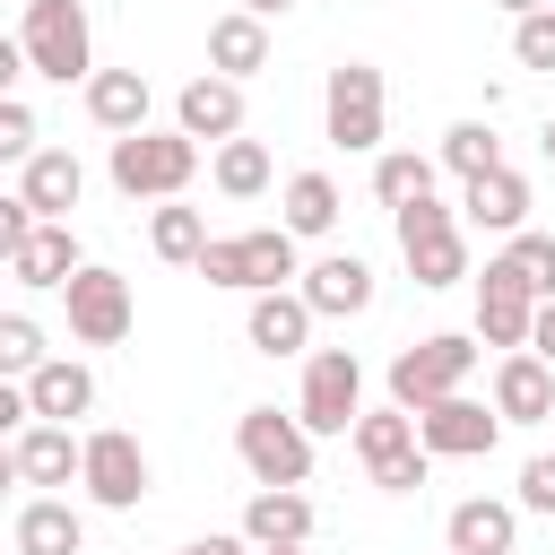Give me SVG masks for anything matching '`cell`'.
I'll list each match as a JSON object with an SVG mask.
<instances>
[{
	"instance_id": "1",
	"label": "cell",
	"mask_w": 555,
	"mask_h": 555,
	"mask_svg": "<svg viewBox=\"0 0 555 555\" xmlns=\"http://www.w3.org/2000/svg\"><path fill=\"white\" fill-rule=\"evenodd\" d=\"M199 278L208 286H234V295H278L286 278H304V260H295V234L286 225H251V234H208Z\"/></svg>"
},
{
	"instance_id": "2",
	"label": "cell",
	"mask_w": 555,
	"mask_h": 555,
	"mask_svg": "<svg viewBox=\"0 0 555 555\" xmlns=\"http://www.w3.org/2000/svg\"><path fill=\"white\" fill-rule=\"evenodd\" d=\"M26 69L69 87V78H95V26H87V0H26Z\"/></svg>"
},
{
	"instance_id": "3",
	"label": "cell",
	"mask_w": 555,
	"mask_h": 555,
	"mask_svg": "<svg viewBox=\"0 0 555 555\" xmlns=\"http://www.w3.org/2000/svg\"><path fill=\"white\" fill-rule=\"evenodd\" d=\"M199 173V139L182 130H130L113 139V191L121 199H182Z\"/></svg>"
},
{
	"instance_id": "4",
	"label": "cell",
	"mask_w": 555,
	"mask_h": 555,
	"mask_svg": "<svg viewBox=\"0 0 555 555\" xmlns=\"http://www.w3.org/2000/svg\"><path fill=\"white\" fill-rule=\"evenodd\" d=\"M468 373H477V338H460V330H442V338H416V347H399V356H390V408L425 416L434 399L468 390Z\"/></svg>"
},
{
	"instance_id": "5",
	"label": "cell",
	"mask_w": 555,
	"mask_h": 555,
	"mask_svg": "<svg viewBox=\"0 0 555 555\" xmlns=\"http://www.w3.org/2000/svg\"><path fill=\"white\" fill-rule=\"evenodd\" d=\"M382 113H390L382 69H373V61H338L330 87H321V130H330V147L373 156V147H382Z\"/></svg>"
},
{
	"instance_id": "6",
	"label": "cell",
	"mask_w": 555,
	"mask_h": 555,
	"mask_svg": "<svg viewBox=\"0 0 555 555\" xmlns=\"http://www.w3.org/2000/svg\"><path fill=\"white\" fill-rule=\"evenodd\" d=\"M390 225H399V260H408V278H416V286H460V278H468V234H460V208L416 199V208H399Z\"/></svg>"
},
{
	"instance_id": "7",
	"label": "cell",
	"mask_w": 555,
	"mask_h": 555,
	"mask_svg": "<svg viewBox=\"0 0 555 555\" xmlns=\"http://www.w3.org/2000/svg\"><path fill=\"white\" fill-rule=\"evenodd\" d=\"M234 451H243L251 486H304V477H312V434H304V416L243 408V416H234Z\"/></svg>"
},
{
	"instance_id": "8",
	"label": "cell",
	"mask_w": 555,
	"mask_h": 555,
	"mask_svg": "<svg viewBox=\"0 0 555 555\" xmlns=\"http://www.w3.org/2000/svg\"><path fill=\"white\" fill-rule=\"evenodd\" d=\"M304 434H356L364 416V364L347 347H312L304 356V399H295Z\"/></svg>"
},
{
	"instance_id": "9",
	"label": "cell",
	"mask_w": 555,
	"mask_h": 555,
	"mask_svg": "<svg viewBox=\"0 0 555 555\" xmlns=\"http://www.w3.org/2000/svg\"><path fill=\"white\" fill-rule=\"evenodd\" d=\"M356 460L373 468L382 494H416L425 468H434L425 442H416V416H408V408H364V416H356Z\"/></svg>"
},
{
	"instance_id": "10",
	"label": "cell",
	"mask_w": 555,
	"mask_h": 555,
	"mask_svg": "<svg viewBox=\"0 0 555 555\" xmlns=\"http://www.w3.org/2000/svg\"><path fill=\"white\" fill-rule=\"evenodd\" d=\"M78 486H87V503H104V512H139V494H147V451H139V434H121V425L78 434Z\"/></svg>"
},
{
	"instance_id": "11",
	"label": "cell",
	"mask_w": 555,
	"mask_h": 555,
	"mask_svg": "<svg viewBox=\"0 0 555 555\" xmlns=\"http://www.w3.org/2000/svg\"><path fill=\"white\" fill-rule=\"evenodd\" d=\"M61 304H69V338H78V347H121V338H130V321H139L130 278H121V269H95V260L61 286Z\"/></svg>"
},
{
	"instance_id": "12",
	"label": "cell",
	"mask_w": 555,
	"mask_h": 555,
	"mask_svg": "<svg viewBox=\"0 0 555 555\" xmlns=\"http://www.w3.org/2000/svg\"><path fill=\"white\" fill-rule=\"evenodd\" d=\"M494 434H503V416H494L486 399H468V390H451V399H434V408L416 416L425 460H486V451H494Z\"/></svg>"
},
{
	"instance_id": "13",
	"label": "cell",
	"mask_w": 555,
	"mask_h": 555,
	"mask_svg": "<svg viewBox=\"0 0 555 555\" xmlns=\"http://www.w3.org/2000/svg\"><path fill=\"white\" fill-rule=\"evenodd\" d=\"M295 295L312 304V321H356V312H373V260L330 251V260H312V269L295 278Z\"/></svg>"
},
{
	"instance_id": "14",
	"label": "cell",
	"mask_w": 555,
	"mask_h": 555,
	"mask_svg": "<svg viewBox=\"0 0 555 555\" xmlns=\"http://www.w3.org/2000/svg\"><path fill=\"white\" fill-rule=\"evenodd\" d=\"M529 312H538V295H529L520 269L494 251L486 278H477V338H486V347H529Z\"/></svg>"
},
{
	"instance_id": "15",
	"label": "cell",
	"mask_w": 555,
	"mask_h": 555,
	"mask_svg": "<svg viewBox=\"0 0 555 555\" xmlns=\"http://www.w3.org/2000/svg\"><path fill=\"white\" fill-rule=\"evenodd\" d=\"M173 130L182 139H208V147H225V139H243V87L234 78H191L182 95H173Z\"/></svg>"
},
{
	"instance_id": "16",
	"label": "cell",
	"mask_w": 555,
	"mask_h": 555,
	"mask_svg": "<svg viewBox=\"0 0 555 555\" xmlns=\"http://www.w3.org/2000/svg\"><path fill=\"white\" fill-rule=\"evenodd\" d=\"M78 191H87V165H78L69 147H35V156L17 165V199H26V208H35L43 225H69Z\"/></svg>"
},
{
	"instance_id": "17",
	"label": "cell",
	"mask_w": 555,
	"mask_h": 555,
	"mask_svg": "<svg viewBox=\"0 0 555 555\" xmlns=\"http://www.w3.org/2000/svg\"><path fill=\"white\" fill-rule=\"evenodd\" d=\"M243 338H251V356H312V304H304L295 286H278V295H251V312H243Z\"/></svg>"
},
{
	"instance_id": "18",
	"label": "cell",
	"mask_w": 555,
	"mask_h": 555,
	"mask_svg": "<svg viewBox=\"0 0 555 555\" xmlns=\"http://www.w3.org/2000/svg\"><path fill=\"white\" fill-rule=\"evenodd\" d=\"M494 416L503 425H546L555 416V364H538L529 347H512L494 364Z\"/></svg>"
},
{
	"instance_id": "19",
	"label": "cell",
	"mask_w": 555,
	"mask_h": 555,
	"mask_svg": "<svg viewBox=\"0 0 555 555\" xmlns=\"http://www.w3.org/2000/svg\"><path fill=\"white\" fill-rule=\"evenodd\" d=\"M26 408H35V425H69V416L95 408V373H87L78 356H43V364L26 373Z\"/></svg>"
},
{
	"instance_id": "20",
	"label": "cell",
	"mask_w": 555,
	"mask_h": 555,
	"mask_svg": "<svg viewBox=\"0 0 555 555\" xmlns=\"http://www.w3.org/2000/svg\"><path fill=\"white\" fill-rule=\"evenodd\" d=\"M243 538L269 555V546H312V494L304 486H260L243 503Z\"/></svg>"
},
{
	"instance_id": "21",
	"label": "cell",
	"mask_w": 555,
	"mask_h": 555,
	"mask_svg": "<svg viewBox=\"0 0 555 555\" xmlns=\"http://www.w3.org/2000/svg\"><path fill=\"white\" fill-rule=\"evenodd\" d=\"M442 538H451V555H512V538H520V503L468 494V503H451Z\"/></svg>"
},
{
	"instance_id": "22",
	"label": "cell",
	"mask_w": 555,
	"mask_h": 555,
	"mask_svg": "<svg viewBox=\"0 0 555 555\" xmlns=\"http://www.w3.org/2000/svg\"><path fill=\"white\" fill-rule=\"evenodd\" d=\"M460 225H477V234H520L529 225V182L503 165V173H477L468 191H460Z\"/></svg>"
},
{
	"instance_id": "23",
	"label": "cell",
	"mask_w": 555,
	"mask_h": 555,
	"mask_svg": "<svg viewBox=\"0 0 555 555\" xmlns=\"http://www.w3.org/2000/svg\"><path fill=\"white\" fill-rule=\"evenodd\" d=\"M87 121L113 130V139L147 130V78H139V69H95V78H87Z\"/></svg>"
},
{
	"instance_id": "24",
	"label": "cell",
	"mask_w": 555,
	"mask_h": 555,
	"mask_svg": "<svg viewBox=\"0 0 555 555\" xmlns=\"http://www.w3.org/2000/svg\"><path fill=\"white\" fill-rule=\"evenodd\" d=\"M78 269H87V251H78V234H69V225H35V234H26V251L9 260V278H17V286H52V295H61Z\"/></svg>"
},
{
	"instance_id": "25",
	"label": "cell",
	"mask_w": 555,
	"mask_h": 555,
	"mask_svg": "<svg viewBox=\"0 0 555 555\" xmlns=\"http://www.w3.org/2000/svg\"><path fill=\"white\" fill-rule=\"evenodd\" d=\"M9 451H17V477L26 486H43V494L52 486H78V434L69 425H26Z\"/></svg>"
},
{
	"instance_id": "26",
	"label": "cell",
	"mask_w": 555,
	"mask_h": 555,
	"mask_svg": "<svg viewBox=\"0 0 555 555\" xmlns=\"http://www.w3.org/2000/svg\"><path fill=\"white\" fill-rule=\"evenodd\" d=\"M208 69H217V78H234V87H243L251 69H269V26H260V17H243V9H225V17L208 26Z\"/></svg>"
},
{
	"instance_id": "27",
	"label": "cell",
	"mask_w": 555,
	"mask_h": 555,
	"mask_svg": "<svg viewBox=\"0 0 555 555\" xmlns=\"http://www.w3.org/2000/svg\"><path fill=\"white\" fill-rule=\"evenodd\" d=\"M87 546V520H78V503H61V494H35L26 512H17V555H78Z\"/></svg>"
},
{
	"instance_id": "28",
	"label": "cell",
	"mask_w": 555,
	"mask_h": 555,
	"mask_svg": "<svg viewBox=\"0 0 555 555\" xmlns=\"http://www.w3.org/2000/svg\"><path fill=\"white\" fill-rule=\"evenodd\" d=\"M434 156H416V147H390V156H373V199L399 217V208H416V199H434Z\"/></svg>"
},
{
	"instance_id": "29",
	"label": "cell",
	"mask_w": 555,
	"mask_h": 555,
	"mask_svg": "<svg viewBox=\"0 0 555 555\" xmlns=\"http://www.w3.org/2000/svg\"><path fill=\"white\" fill-rule=\"evenodd\" d=\"M434 165H442V173H460V182L503 173V139H494V121H451V130H442V147H434Z\"/></svg>"
},
{
	"instance_id": "30",
	"label": "cell",
	"mask_w": 555,
	"mask_h": 555,
	"mask_svg": "<svg viewBox=\"0 0 555 555\" xmlns=\"http://www.w3.org/2000/svg\"><path fill=\"white\" fill-rule=\"evenodd\" d=\"M269 173H278V165H269V147H260V139H225V147L208 156V182H217L225 199H260V191H269Z\"/></svg>"
},
{
	"instance_id": "31",
	"label": "cell",
	"mask_w": 555,
	"mask_h": 555,
	"mask_svg": "<svg viewBox=\"0 0 555 555\" xmlns=\"http://www.w3.org/2000/svg\"><path fill=\"white\" fill-rule=\"evenodd\" d=\"M278 208H286V234H295V243H304V234H330V225H338V182H330V173H286V199H278Z\"/></svg>"
},
{
	"instance_id": "32",
	"label": "cell",
	"mask_w": 555,
	"mask_h": 555,
	"mask_svg": "<svg viewBox=\"0 0 555 555\" xmlns=\"http://www.w3.org/2000/svg\"><path fill=\"white\" fill-rule=\"evenodd\" d=\"M147 243H156V260L199 269V251H208V217H199V208H182V199H165V208L147 217Z\"/></svg>"
},
{
	"instance_id": "33",
	"label": "cell",
	"mask_w": 555,
	"mask_h": 555,
	"mask_svg": "<svg viewBox=\"0 0 555 555\" xmlns=\"http://www.w3.org/2000/svg\"><path fill=\"white\" fill-rule=\"evenodd\" d=\"M503 260H512V269H520V286H529V295H538V304H546V295H555V234H538V225H520V234H512V243H503Z\"/></svg>"
},
{
	"instance_id": "34",
	"label": "cell",
	"mask_w": 555,
	"mask_h": 555,
	"mask_svg": "<svg viewBox=\"0 0 555 555\" xmlns=\"http://www.w3.org/2000/svg\"><path fill=\"white\" fill-rule=\"evenodd\" d=\"M43 364V330L26 312H0V382H26Z\"/></svg>"
},
{
	"instance_id": "35",
	"label": "cell",
	"mask_w": 555,
	"mask_h": 555,
	"mask_svg": "<svg viewBox=\"0 0 555 555\" xmlns=\"http://www.w3.org/2000/svg\"><path fill=\"white\" fill-rule=\"evenodd\" d=\"M512 52H520V69H555V9L512 17Z\"/></svg>"
},
{
	"instance_id": "36",
	"label": "cell",
	"mask_w": 555,
	"mask_h": 555,
	"mask_svg": "<svg viewBox=\"0 0 555 555\" xmlns=\"http://www.w3.org/2000/svg\"><path fill=\"white\" fill-rule=\"evenodd\" d=\"M35 139H43V130H35V113H26L17 95H0V165H26V156H35Z\"/></svg>"
},
{
	"instance_id": "37",
	"label": "cell",
	"mask_w": 555,
	"mask_h": 555,
	"mask_svg": "<svg viewBox=\"0 0 555 555\" xmlns=\"http://www.w3.org/2000/svg\"><path fill=\"white\" fill-rule=\"evenodd\" d=\"M35 225H43V217H35V208H26L17 191H9V199H0V269H9L17 251H26V234H35Z\"/></svg>"
},
{
	"instance_id": "38",
	"label": "cell",
	"mask_w": 555,
	"mask_h": 555,
	"mask_svg": "<svg viewBox=\"0 0 555 555\" xmlns=\"http://www.w3.org/2000/svg\"><path fill=\"white\" fill-rule=\"evenodd\" d=\"M520 512H555V451H538L520 468Z\"/></svg>"
},
{
	"instance_id": "39",
	"label": "cell",
	"mask_w": 555,
	"mask_h": 555,
	"mask_svg": "<svg viewBox=\"0 0 555 555\" xmlns=\"http://www.w3.org/2000/svg\"><path fill=\"white\" fill-rule=\"evenodd\" d=\"M35 425V408H26V382H0V442H17Z\"/></svg>"
},
{
	"instance_id": "40",
	"label": "cell",
	"mask_w": 555,
	"mask_h": 555,
	"mask_svg": "<svg viewBox=\"0 0 555 555\" xmlns=\"http://www.w3.org/2000/svg\"><path fill=\"white\" fill-rule=\"evenodd\" d=\"M529 356H538V364H555V295L529 312Z\"/></svg>"
},
{
	"instance_id": "41",
	"label": "cell",
	"mask_w": 555,
	"mask_h": 555,
	"mask_svg": "<svg viewBox=\"0 0 555 555\" xmlns=\"http://www.w3.org/2000/svg\"><path fill=\"white\" fill-rule=\"evenodd\" d=\"M17 78H35V69H26V43L0 35V95H17Z\"/></svg>"
},
{
	"instance_id": "42",
	"label": "cell",
	"mask_w": 555,
	"mask_h": 555,
	"mask_svg": "<svg viewBox=\"0 0 555 555\" xmlns=\"http://www.w3.org/2000/svg\"><path fill=\"white\" fill-rule=\"evenodd\" d=\"M182 555H260V546H251V538H191Z\"/></svg>"
},
{
	"instance_id": "43",
	"label": "cell",
	"mask_w": 555,
	"mask_h": 555,
	"mask_svg": "<svg viewBox=\"0 0 555 555\" xmlns=\"http://www.w3.org/2000/svg\"><path fill=\"white\" fill-rule=\"evenodd\" d=\"M286 9H295V0H243V17H260V26H269V17H286Z\"/></svg>"
},
{
	"instance_id": "44",
	"label": "cell",
	"mask_w": 555,
	"mask_h": 555,
	"mask_svg": "<svg viewBox=\"0 0 555 555\" xmlns=\"http://www.w3.org/2000/svg\"><path fill=\"white\" fill-rule=\"evenodd\" d=\"M9 486H26V477H17V451L0 442V494H9Z\"/></svg>"
},
{
	"instance_id": "45",
	"label": "cell",
	"mask_w": 555,
	"mask_h": 555,
	"mask_svg": "<svg viewBox=\"0 0 555 555\" xmlns=\"http://www.w3.org/2000/svg\"><path fill=\"white\" fill-rule=\"evenodd\" d=\"M503 17H538V9H555V0H494Z\"/></svg>"
},
{
	"instance_id": "46",
	"label": "cell",
	"mask_w": 555,
	"mask_h": 555,
	"mask_svg": "<svg viewBox=\"0 0 555 555\" xmlns=\"http://www.w3.org/2000/svg\"><path fill=\"white\" fill-rule=\"evenodd\" d=\"M538 139H546V156H555V113H546V130H538Z\"/></svg>"
},
{
	"instance_id": "47",
	"label": "cell",
	"mask_w": 555,
	"mask_h": 555,
	"mask_svg": "<svg viewBox=\"0 0 555 555\" xmlns=\"http://www.w3.org/2000/svg\"><path fill=\"white\" fill-rule=\"evenodd\" d=\"M269 555H304V546H269Z\"/></svg>"
}]
</instances>
